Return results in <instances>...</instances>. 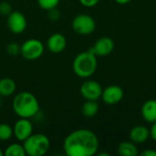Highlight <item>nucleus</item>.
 <instances>
[{"mask_svg": "<svg viewBox=\"0 0 156 156\" xmlns=\"http://www.w3.org/2000/svg\"><path fill=\"white\" fill-rule=\"evenodd\" d=\"M8 29L13 34H21L27 28V18L19 11H12L6 19Z\"/></svg>", "mask_w": 156, "mask_h": 156, "instance_id": "6e6552de", "label": "nucleus"}, {"mask_svg": "<svg viewBox=\"0 0 156 156\" xmlns=\"http://www.w3.org/2000/svg\"><path fill=\"white\" fill-rule=\"evenodd\" d=\"M72 28L77 34L82 36L90 35L96 28V22L91 16L80 14L73 18Z\"/></svg>", "mask_w": 156, "mask_h": 156, "instance_id": "423d86ee", "label": "nucleus"}, {"mask_svg": "<svg viewBox=\"0 0 156 156\" xmlns=\"http://www.w3.org/2000/svg\"><path fill=\"white\" fill-rule=\"evenodd\" d=\"M119 5H126L131 2V0H114Z\"/></svg>", "mask_w": 156, "mask_h": 156, "instance_id": "bb28decb", "label": "nucleus"}, {"mask_svg": "<svg viewBox=\"0 0 156 156\" xmlns=\"http://www.w3.org/2000/svg\"><path fill=\"white\" fill-rule=\"evenodd\" d=\"M114 49V42L109 37H100L94 45L88 50L92 52L97 57H105L110 55Z\"/></svg>", "mask_w": 156, "mask_h": 156, "instance_id": "1a4fd4ad", "label": "nucleus"}, {"mask_svg": "<svg viewBox=\"0 0 156 156\" xmlns=\"http://www.w3.org/2000/svg\"><path fill=\"white\" fill-rule=\"evenodd\" d=\"M12 108L19 118L30 119L39 112V102L31 92L21 91L13 99Z\"/></svg>", "mask_w": 156, "mask_h": 156, "instance_id": "f03ea898", "label": "nucleus"}, {"mask_svg": "<svg viewBox=\"0 0 156 156\" xmlns=\"http://www.w3.org/2000/svg\"><path fill=\"white\" fill-rule=\"evenodd\" d=\"M2 106V99H1V96H0V108Z\"/></svg>", "mask_w": 156, "mask_h": 156, "instance_id": "c85d7f7f", "label": "nucleus"}, {"mask_svg": "<svg viewBox=\"0 0 156 156\" xmlns=\"http://www.w3.org/2000/svg\"><path fill=\"white\" fill-rule=\"evenodd\" d=\"M150 137L156 142V122H154L150 129Z\"/></svg>", "mask_w": 156, "mask_h": 156, "instance_id": "a878e982", "label": "nucleus"}, {"mask_svg": "<svg viewBox=\"0 0 156 156\" xmlns=\"http://www.w3.org/2000/svg\"><path fill=\"white\" fill-rule=\"evenodd\" d=\"M79 1L85 7H93L96 5H98V3L100 2V0H79Z\"/></svg>", "mask_w": 156, "mask_h": 156, "instance_id": "5701e85b", "label": "nucleus"}, {"mask_svg": "<svg viewBox=\"0 0 156 156\" xmlns=\"http://www.w3.org/2000/svg\"><path fill=\"white\" fill-rule=\"evenodd\" d=\"M140 155L142 156H156V151L154 149H146L143 151Z\"/></svg>", "mask_w": 156, "mask_h": 156, "instance_id": "393cba45", "label": "nucleus"}, {"mask_svg": "<svg viewBox=\"0 0 156 156\" xmlns=\"http://www.w3.org/2000/svg\"><path fill=\"white\" fill-rule=\"evenodd\" d=\"M26 151L23 144H12L8 145L5 151L4 156H26Z\"/></svg>", "mask_w": 156, "mask_h": 156, "instance_id": "a211bd4d", "label": "nucleus"}, {"mask_svg": "<svg viewBox=\"0 0 156 156\" xmlns=\"http://www.w3.org/2000/svg\"><path fill=\"white\" fill-rule=\"evenodd\" d=\"M48 17H49V19H51V20H58V19L59 18L60 14H59V12L56 9V7H55V8H52V9H50V10H48Z\"/></svg>", "mask_w": 156, "mask_h": 156, "instance_id": "b1692460", "label": "nucleus"}, {"mask_svg": "<svg viewBox=\"0 0 156 156\" xmlns=\"http://www.w3.org/2000/svg\"><path fill=\"white\" fill-rule=\"evenodd\" d=\"M59 1L60 0H37V4L42 9L48 11L52 8L57 7L59 4Z\"/></svg>", "mask_w": 156, "mask_h": 156, "instance_id": "aec40b11", "label": "nucleus"}, {"mask_svg": "<svg viewBox=\"0 0 156 156\" xmlns=\"http://www.w3.org/2000/svg\"><path fill=\"white\" fill-rule=\"evenodd\" d=\"M67 46V39L65 36L61 33L52 34L47 40L48 49L54 54L62 52Z\"/></svg>", "mask_w": 156, "mask_h": 156, "instance_id": "f8f14e48", "label": "nucleus"}, {"mask_svg": "<svg viewBox=\"0 0 156 156\" xmlns=\"http://www.w3.org/2000/svg\"><path fill=\"white\" fill-rule=\"evenodd\" d=\"M33 133V124L27 118H20L16 122L13 127V134L16 138V140L20 142H24L27 138H28Z\"/></svg>", "mask_w": 156, "mask_h": 156, "instance_id": "9d476101", "label": "nucleus"}, {"mask_svg": "<svg viewBox=\"0 0 156 156\" xmlns=\"http://www.w3.org/2000/svg\"><path fill=\"white\" fill-rule=\"evenodd\" d=\"M6 52L10 56H16L20 54V45L16 42H11L6 46Z\"/></svg>", "mask_w": 156, "mask_h": 156, "instance_id": "412c9836", "label": "nucleus"}, {"mask_svg": "<svg viewBox=\"0 0 156 156\" xmlns=\"http://www.w3.org/2000/svg\"><path fill=\"white\" fill-rule=\"evenodd\" d=\"M12 12V6L8 2L0 3V14L3 16H8Z\"/></svg>", "mask_w": 156, "mask_h": 156, "instance_id": "4be33fe9", "label": "nucleus"}, {"mask_svg": "<svg viewBox=\"0 0 156 156\" xmlns=\"http://www.w3.org/2000/svg\"><path fill=\"white\" fill-rule=\"evenodd\" d=\"M150 137V130L144 125H136L132 128L129 133L130 140L135 144H144Z\"/></svg>", "mask_w": 156, "mask_h": 156, "instance_id": "ddd939ff", "label": "nucleus"}, {"mask_svg": "<svg viewBox=\"0 0 156 156\" xmlns=\"http://www.w3.org/2000/svg\"><path fill=\"white\" fill-rule=\"evenodd\" d=\"M99 112V104L97 101H86L81 107V113L87 118L94 117Z\"/></svg>", "mask_w": 156, "mask_h": 156, "instance_id": "f3484780", "label": "nucleus"}, {"mask_svg": "<svg viewBox=\"0 0 156 156\" xmlns=\"http://www.w3.org/2000/svg\"><path fill=\"white\" fill-rule=\"evenodd\" d=\"M99 146L97 135L88 129L71 132L63 143V150L68 156H92L97 154Z\"/></svg>", "mask_w": 156, "mask_h": 156, "instance_id": "f257e3e1", "label": "nucleus"}, {"mask_svg": "<svg viewBox=\"0 0 156 156\" xmlns=\"http://www.w3.org/2000/svg\"><path fill=\"white\" fill-rule=\"evenodd\" d=\"M23 146L27 155L42 156L48 152L50 141L44 133H32L23 142Z\"/></svg>", "mask_w": 156, "mask_h": 156, "instance_id": "20e7f679", "label": "nucleus"}, {"mask_svg": "<svg viewBox=\"0 0 156 156\" xmlns=\"http://www.w3.org/2000/svg\"><path fill=\"white\" fill-rule=\"evenodd\" d=\"M80 92L86 101H98L101 97L102 88L98 81L90 80L81 84Z\"/></svg>", "mask_w": 156, "mask_h": 156, "instance_id": "0eeeda50", "label": "nucleus"}, {"mask_svg": "<svg viewBox=\"0 0 156 156\" xmlns=\"http://www.w3.org/2000/svg\"><path fill=\"white\" fill-rule=\"evenodd\" d=\"M16 89V81L11 78H3L0 80V96L8 97L14 94Z\"/></svg>", "mask_w": 156, "mask_h": 156, "instance_id": "2eb2a0df", "label": "nucleus"}, {"mask_svg": "<svg viewBox=\"0 0 156 156\" xmlns=\"http://www.w3.org/2000/svg\"><path fill=\"white\" fill-rule=\"evenodd\" d=\"M123 90L118 85H110L105 89H102L101 99L109 105H114L119 103L123 98Z\"/></svg>", "mask_w": 156, "mask_h": 156, "instance_id": "9b49d317", "label": "nucleus"}, {"mask_svg": "<svg viewBox=\"0 0 156 156\" xmlns=\"http://www.w3.org/2000/svg\"><path fill=\"white\" fill-rule=\"evenodd\" d=\"M0 156H4V152L1 150V148H0Z\"/></svg>", "mask_w": 156, "mask_h": 156, "instance_id": "cd10ccee", "label": "nucleus"}, {"mask_svg": "<svg viewBox=\"0 0 156 156\" xmlns=\"http://www.w3.org/2000/svg\"><path fill=\"white\" fill-rule=\"evenodd\" d=\"M44 53L43 43L37 38H29L20 45V54L27 60L39 58Z\"/></svg>", "mask_w": 156, "mask_h": 156, "instance_id": "39448f33", "label": "nucleus"}, {"mask_svg": "<svg viewBox=\"0 0 156 156\" xmlns=\"http://www.w3.org/2000/svg\"><path fill=\"white\" fill-rule=\"evenodd\" d=\"M98 65L97 56L90 50L79 53L72 63L74 73L82 79L90 78L96 71Z\"/></svg>", "mask_w": 156, "mask_h": 156, "instance_id": "7ed1b4c3", "label": "nucleus"}, {"mask_svg": "<svg viewBox=\"0 0 156 156\" xmlns=\"http://www.w3.org/2000/svg\"><path fill=\"white\" fill-rule=\"evenodd\" d=\"M13 135V127L7 123H0V141H7Z\"/></svg>", "mask_w": 156, "mask_h": 156, "instance_id": "6ab92c4d", "label": "nucleus"}, {"mask_svg": "<svg viewBox=\"0 0 156 156\" xmlns=\"http://www.w3.org/2000/svg\"><path fill=\"white\" fill-rule=\"evenodd\" d=\"M141 113L143 118L150 123L156 122V100H148L146 101L141 109Z\"/></svg>", "mask_w": 156, "mask_h": 156, "instance_id": "4468645a", "label": "nucleus"}, {"mask_svg": "<svg viewBox=\"0 0 156 156\" xmlns=\"http://www.w3.org/2000/svg\"><path fill=\"white\" fill-rule=\"evenodd\" d=\"M117 152L122 156H136L139 154L138 148L134 143L131 142H122L118 145Z\"/></svg>", "mask_w": 156, "mask_h": 156, "instance_id": "dca6fc26", "label": "nucleus"}]
</instances>
